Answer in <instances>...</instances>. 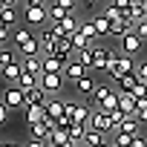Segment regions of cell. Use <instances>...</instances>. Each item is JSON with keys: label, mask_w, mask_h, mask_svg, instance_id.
<instances>
[{"label": "cell", "mask_w": 147, "mask_h": 147, "mask_svg": "<svg viewBox=\"0 0 147 147\" xmlns=\"http://www.w3.org/2000/svg\"><path fill=\"white\" fill-rule=\"evenodd\" d=\"M9 121V107L3 104V107H0V124H6Z\"/></svg>", "instance_id": "41"}, {"label": "cell", "mask_w": 147, "mask_h": 147, "mask_svg": "<svg viewBox=\"0 0 147 147\" xmlns=\"http://www.w3.org/2000/svg\"><path fill=\"white\" fill-rule=\"evenodd\" d=\"M118 110H121V113H127V115H138L136 95H133V92H118Z\"/></svg>", "instance_id": "16"}, {"label": "cell", "mask_w": 147, "mask_h": 147, "mask_svg": "<svg viewBox=\"0 0 147 147\" xmlns=\"http://www.w3.org/2000/svg\"><path fill=\"white\" fill-rule=\"evenodd\" d=\"M81 3H87V6H90V3H95V0H81Z\"/></svg>", "instance_id": "48"}, {"label": "cell", "mask_w": 147, "mask_h": 147, "mask_svg": "<svg viewBox=\"0 0 147 147\" xmlns=\"http://www.w3.org/2000/svg\"><path fill=\"white\" fill-rule=\"evenodd\" d=\"M101 147H113V144H101Z\"/></svg>", "instance_id": "49"}, {"label": "cell", "mask_w": 147, "mask_h": 147, "mask_svg": "<svg viewBox=\"0 0 147 147\" xmlns=\"http://www.w3.org/2000/svg\"><path fill=\"white\" fill-rule=\"evenodd\" d=\"M84 75H90V72H87V66H84V63H81L78 58H75V61H69V63H66V69H63V78H66L69 84L81 81Z\"/></svg>", "instance_id": "8"}, {"label": "cell", "mask_w": 147, "mask_h": 147, "mask_svg": "<svg viewBox=\"0 0 147 147\" xmlns=\"http://www.w3.org/2000/svg\"><path fill=\"white\" fill-rule=\"evenodd\" d=\"M141 46H144V40H141L136 32H130V35L121 40V52H124V55H136V52H141Z\"/></svg>", "instance_id": "13"}, {"label": "cell", "mask_w": 147, "mask_h": 147, "mask_svg": "<svg viewBox=\"0 0 147 147\" xmlns=\"http://www.w3.org/2000/svg\"><path fill=\"white\" fill-rule=\"evenodd\" d=\"M49 98H52V95H49V92H46V90L38 84L35 90H29V92H26V107H38V104H46Z\"/></svg>", "instance_id": "15"}, {"label": "cell", "mask_w": 147, "mask_h": 147, "mask_svg": "<svg viewBox=\"0 0 147 147\" xmlns=\"http://www.w3.org/2000/svg\"><path fill=\"white\" fill-rule=\"evenodd\" d=\"M138 115H127L121 124H118V130H113V133H130V136H138Z\"/></svg>", "instance_id": "23"}, {"label": "cell", "mask_w": 147, "mask_h": 147, "mask_svg": "<svg viewBox=\"0 0 147 147\" xmlns=\"http://www.w3.org/2000/svg\"><path fill=\"white\" fill-rule=\"evenodd\" d=\"M113 3H115L118 9H127V6H130V0H113Z\"/></svg>", "instance_id": "44"}, {"label": "cell", "mask_w": 147, "mask_h": 147, "mask_svg": "<svg viewBox=\"0 0 147 147\" xmlns=\"http://www.w3.org/2000/svg\"><path fill=\"white\" fill-rule=\"evenodd\" d=\"M138 121H141V124H147V110H141V113H138Z\"/></svg>", "instance_id": "46"}, {"label": "cell", "mask_w": 147, "mask_h": 147, "mask_svg": "<svg viewBox=\"0 0 147 147\" xmlns=\"http://www.w3.org/2000/svg\"><path fill=\"white\" fill-rule=\"evenodd\" d=\"M87 133H90V124H84V121H72V127H69V138L75 141V144H84Z\"/></svg>", "instance_id": "21"}, {"label": "cell", "mask_w": 147, "mask_h": 147, "mask_svg": "<svg viewBox=\"0 0 147 147\" xmlns=\"http://www.w3.org/2000/svg\"><path fill=\"white\" fill-rule=\"evenodd\" d=\"M46 115H49V118H55V121H61V118L66 115V98L52 95V98L46 101Z\"/></svg>", "instance_id": "7"}, {"label": "cell", "mask_w": 147, "mask_h": 147, "mask_svg": "<svg viewBox=\"0 0 147 147\" xmlns=\"http://www.w3.org/2000/svg\"><path fill=\"white\" fill-rule=\"evenodd\" d=\"M72 87H75V92H78V95H84V98H90V95L95 92V87H98V84H95V78H92V75H84L81 81H75V84H72Z\"/></svg>", "instance_id": "18"}, {"label": "cell", "mask_w": 147, "mask_h": 147, "mask_svg": "<svg viewBox=\"0 0 147 147\" xmlns=\"http://www.w3.org/2000/svg\"><path fill=\"white\" fill-rule=\"evenodd\" d=\"M138 81H141V75H138V69H136V72H130V75H124V78H118L115 84H118V92H136V87H138Z\"/></svg>", "instance_id": "17"}, {"label": "cell", "mask_w": 147, "mask_h": 147, "mask_svg": "<svg viewBox=\"0 0 147 147\" xmlns=\"http://www.w3.org/2000/svg\"><path fill=\"white\" fill-rule=\"evenodd\" d=\"M130 72H136V63H133V55H110V66H107V75L113 78V81H118V78H124V75H130Z\"/></svg>", "instance_id": "1"}, {"label": "cell", "mask_w": 147, "mask_h": 147, "mask_svg": "<svg viewBox=\"0 0 147 147\" xmlns=\"http://www.w3.org/2000/svg\"><path fill=\"white\" fill-rule=\"evenodd\" d=\"M138 75H141V78H144V81H147V61H144V63H141V66H138Z\"/></svg>", "instance_id": "43"}, {"label": "cell", "mask_w": 147, "mask_h": 147, "mask_svg": "<svg viewBox=\"0 0 147 147\" xmlns=\"http://www.w3.org/2000/svg\"><path fill=\"white\" fill-rule=\"evenodd\" d=\"M98 110H107V113H113V110H118V92H113V95H110V98H107V101H104V104H101Z\"/></svg>", "instance_id": "34"}, {"label": "cell", "mask_w": 147, "mask_h": 147, "mask_svg": "<svg viewBox=\"0 0 147 147\" xmlns=\"http://www.w3.org/2000/svg\"><path fill=\"white\" fill-rule=\"evenodd\" d=\"M23 69L32 72V75H43V55H38V58H23Z\"/></svg>", "instance_id": "26"}, {"label": "cell", "mask_w": 147, "mask_h": 147, "mask_svg": "<svg viewBox=\"0 0 147 147\" xmlns=\"http://www.w3.org/2000/svg\"><path fill=\"white\" fill-rule=\"evenodd\" d=\"M9 38H12V26H0V40H3V46L9 43Z\"/></svg>", "instance_id": "39"}, {"label": "cell", "mask_w": 147, "mask_h": 147, "mask_svg": "<svg viewBox=\"0 0 147 147\" xmlns=\"http://www.w3.org/2000/svg\"><path fill=\"white\" fill-rule=\"evenodd\" d=\"M66 63L58 58V55H43V72L46 75H63Z\"/></svg>", "instance_id": "11"}, {"label": "cell", "mask_w": 147, "mask_h": 147, "mask_svg": "<svg viewBox=\"0 0 147 147\" xmlns=\"http://www.w3.org/2000/svg\"><path fill=\"white\" fill-rule=\"evenodd\" d=\"M23 61L20 63H12V66H3V81H6V87H18V81H20V75H23Z\"/></svg>", "instance_id": "10"}, {"label": "cell", "mask_w": 147, "mask_h": 147, "mask_svg": "<svg viewBox=\"0 0 147 147\" xmlns=\"http://www.w3.org/2000/svg\"><path fill=\"white\" fill-rule=\"evenodd\" d=\"M26 40H32V29H15V35H12V46H23Z\"/></svg>", "instance_id": "30"}, {"label": "cell", "mask_w": 147, "mask_h": 147, "mask_svg": "<svg viewBox=\"0 0 147 147\" xmlns=\"http://www.w3.org/2000/svg\"><path fill=\"white\" fill-rule=\"evenodd\" d=\"M110 49L107 46H95V63H92V72H107V66H110Z\"/></svg>", "instance_id": "14"}, {"label": "cell", "mask_w": 147, "mask_h": 147, "mask_svg": "<svg viewBox=\"0 0 147 147\" xmlns=\"http://www.w3.org/2000/svg\"><path fill=\"white\" fill-rule=\"evenodd\" d=\"M130 147H147V138H144V136L138 133V136L133 138V144H130Z\"/></svg>", "instance_id": "40"}, {"label": "cell", "mask_w": 147, "mask_h": 147, "mask_svg": "<svg viewBox=\"0 0 147 147\" xmlns=\"http://www.w3.org/2000/svg\"><path fill=\"white\" fill-rule=\"evenodd\" d=\"M23 58L18 55V46H3V49H0V66H12V63H20Z\"/></svg>", "instance_id": "19"}, {"label": "cell", "mask_w": 147, "mask_h": 147, "mask_svg": "<svg viewBox=\"0 0 147 147\" xmlns=\"http://www.w3.org/2000/svg\"><path fill=\"white\" fill-rule=\"evenodd\" d=\"M141 3H144V0H130V6H133V9H138V12H141Z\"/></svg>", "instance_id": "45"}, {"label": "cell", "mask_w": 147, "mask_h": 147, "mask_svg": "<svg viewBox=\"0 0 147 147\" xmlns=\"http://www.w3.org/2000/svg\"><path fill=\"white\" fill-rule=\"evenodd\" d=\"M133 95H136V98H147V81H144V78L138 81V87H136V92H133Z\"/></svg>", "instance_id": "38"}, {"label": "cell", "mask_w": 147, "mask_h": 147, "mask_svg": "<svg viewBox=\"0 0 147 147\" xmlns=\"http://www.w3.org/2000/svg\"><path fill=\"white\" fill-rule=\"evenodd\" d=\"M133 32H136L141 40H147V18H141V20L136 23V29H133Z\"/></svg>", "instance_id": "36"}, {"label": "cell", "mask_w": 147, "mask_h": 147, "mask_svg": "<svg viewBox=\"0 0 147 147\" xmlns=\"http://www.w3.org/2000/svg\"><path fill=\"white\" fill-rule=\"evenodd\" d=\"M101 144H110V141H107V133L90 127V133H87V138H84V147H101Z\"/></svg>", "instance_id": "24"}, {"label": "cell", "mask_w": 147, "mask_h": 147, "mask_svg": "<svg viewBox=\"0 0 147 147\" xmlns=\"http://www.w3.org/2000/svg\"><path fill=\"white\" fill-rule=\"evenodd\" d=\"M29 6H46L49 9V0H29Z\"/></svg>", "instance_id": "42"}, {"label": "cell", "mask_w": 147, "mask_h": 147, "mask_svg": "<svg viewBox=\"0 0 147 147\" xmlns=\"http://www.w3.org/2000/svg\"><path fill=\"white\" fill-rule=\"evenodd\" d=\"M90 127H92V130H101V133H113V130H115V121H113V113H107V110H92V118H90Z\"/></svg>", "instance_id": "3"}, {"label": "cell", "mask_w": 147, "mask_h": 147, "mask_svg": "<svg viewBox=\"0 0 147 147\" xmlns=\"http://www.w3.org/2000/svg\"><path fill=\"white\" fill-rule=\"evenodd\" d=\"M63 75H46V72H43V75H40V87L49 92V95H61V90H63Z\"/></svg>", "instance_id": "9"}, {"label": "cell", "mask_w": 147, "mask_h": 147, "mask_svg": "<svg viewBox=\"0 0 147 147\" xmlns=\"http://www.w3.org/2000/svg\"><path fill=\"white\" fill-rule=\"evenodd\" d=\"M15 23H18V12H15V6L3 9V26H15Z\"/></svg>", "instance_id": "33"}, {"label": "cell", "mask_w": 147, "mask_h": 147, "mask_svg": "<svg viewBox=\"0 0 147 147\" xmlns=\"http://www.w3.org/2000/svg\"><path fill=\"white\" fill-rule=\"evenodd\" d=\"M141 18H147V0L141 3Z\"/></svg>", "instance_id": "47"}, {"label": "cell", "mask_w": 147, "mask_h": 147, "mask_svg": "<svg viewBox=\"0 0 147 147\" xmlns=\"http://www.w3.org/2000/svg\"><path fill=\"white\" fill-rule=\"evenodd\" d=\"M133 138H136V136H130V133H113V141H110V144H113V147H130Z\"/></svg>", "instance_id": "31"}, {"label": "cell", "mask_w": 147, "mask_h": 147, "mask_svg": "<svg viewBox=\"0 0 147 147\" xmlns=\"http://www.w3.org/2000/svg\"><path fill=\"white\" fill-rule=\"evenodd\" d=\"M23 147H52V144H49V138H29Z\"/></svg>", "instance_id": "37"}, {"label": "cell", "mask_w": 147, "mask_h": 147, "mask_svg": "<svg viewBox=\"0 0 147 147\" xmlns=\"http://www.w3.org/2000/svg\"><path fill=\"white\" fill-rule=\"evenodd\" d=\"M81 32H84L87 38H92V40L98 38V32H95V23H92V20H87V23H81Z\"/></svg>", "instance_id": "35"}, {"label": "cell", "mask_w": 147, "mask_h": 147, "mask_svg": "<svg viewBox=\"0 0 147 147\" xmlns=\"http://www.w3.org/2000/svg\"><path fill=\"white\" fill-rule=\"evenodd\" d=\"M52 29H55L58 38H72L75 32H81V20H78L75 15H69V18H63L61 23H52Z\"/></svg>", "instance_id": "5"}, {"label": "cell", "mask_w": 147, "mask_h": 147, "mask_svg": "<svg viewBox=\"0 0 147 147\" xmlns=\"http://www.w3.org/2000/svg\"><path fill=\"white\" fill-rule=\"evenodd\" d=\"M69 15H75V12H69V9H63V6H58V3H49V23H61V20L69 18Z\"/></svg>", "instance_id": "27"}, {"label": "cell", "mask_w": 147, "mask_h": 147, "mask_svg": "<svg viewBox=\"0 0 147 147\" xmlns=\"http://www.w3.org/2000/svg\"><path fill=\"white\" fill-rule=\"evenodd\" d=\"M3 104H6L9 110H26V92H23L20 87H6Z\"/></svg>", "instance_id": "4"}, {"label": "cell", "mask_w": 147, "mask_h": 147, "mask_svg": "<svg viewBox=\"0 0 147 147\" xmlns=\"http://www.w3.org/2000/svg\"><path fill=\"white\" fill-rule=\"evenodd\" d=\"M72 46H75V55H78V52H84V49H92V46H95V40H92V38H87L84 32H75V35H72Z\"/></svg>", "instance_id": "25"}, {"label": "cell", "mask_w": 147, "mask_h": 147, "mask_svg": "<svg viewBox=\"0 0 147 147\" xmlns=\"http://www.w3.org/2000/svg\"><path fill=\"white\" fill-rule=\"evenodd\" d=\"M38 84H40V75H32V72H23V75H20V81H18V87H20L23 92L35 90Z\"/></svg>", "instance_id": "28"}, {"label": "cell", "mask_w": 147, "mask_h": 147, "mask_svg": "<svg viewBox=\"0 0 147 147\" xmlns=\"http://www.w3.org/2000/svg\"><path fill=\"white\" fill-rule=\"evenodd\" d=\"M92 23H95L98 38H110V32H113V20H110L107 15H95V18H92Z\"/></svg>", "instance_id": "22"}, {"label": "cell", "mask_w": 147, "mask_h": 147, "mask_svg": "<svg viewBox=\"0 0 147 147\" xmlns=\"http://www.w3.org/2000/svg\"><path fill=\"white\" fill-rule=\"evenodd\" d=\"M49 144H52V147H72L75 141L69 138V130H63V127H55V130L49 133Z\"/></svg>", "instance_id": "12"}, {"label": "cell", "mask_w": 147, "mask_h": 147, "mask_svg": "<svg viewBox=\"0 0 147 147\" xmlns=\"http://www.w3.org/2000/svg\"><path fill=\"white\" fill-rule=\"evenodd\" d=\"M46 118V104H38V107H26V121H43Z\"/></svg>", "instance_id": "29"}, {"label": "cell", "mask_w": 147, "mask_h": 147, "mask_svg": "<svg viewBox=\"0 0 147 147\" xmlns=\"http://www.w3.org/2000/svg\"><path fill=\"white\" fill-rule=\"evenodd\" d=\"M66 115H69L72 121H84V124H90V118H92L90 101H66Z\"/></svg>", "instance_id": "2"}, {"label": "cell", "mask_w": 147, "mask_h": 147, "mask_svg": "<svg viewBox=\"0 0 147 147\" xmlns=\"http://www.w3.org/2000/svg\"><path fill=\"white\" fill-rule=\"evenodd\" d=\"M26 23L29 26H46L49 23V9L46 6H26Z\"/></svg>", "instance_id": "6"}, {"label": "cell", "mask_w": 147, "mask_h": 147, "mask_svg": "<svg viewBox=\"0 0 147 147\" xmlns=\"http://www.w3.org/2000/svg\"><path fill=\"white\" fill-rule=\"evenodd\" d=\"M110 95H113V87H107V84H98V87H95V92H92L87 101H90V104H95V110H98V107H101V104H104Z\"/></svg>", "instance_id": "20"}, {"label": "cell", "mask_w": 147, "mask_h": 147, "mask_svg": "<svg viewBox=\"0 0 147 147\" xmlns=\"http://www.w3.org/2000/svg\"><path fill=\"white\" fill-rule=\"evenodd\" d=\"M75 58H78V61H81V63H84V66L90 69V66L95 63V46H92V49H84V52H78Z\"/></svg>", "instance_id": "32"}]
</instances>
